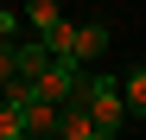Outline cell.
Listing matches in <instances>:
<instances>
[{
    "instance_id": "obj_4",
    "label": "cell",
    "mask_w": 146,
    "mask_h": 140,
    "mask_svg": "<svg viewBox=\"0 0 146 140\" xmlns=\"http://www.w3.org/2000/svg\"><path fill=\"white\" fill-rule=\"evenodd\" d=\"M121 96H127V108H133L140 121H146V64H133L127 77H121Z\"/></svg>"
},
{
    "instance_id": "obj_8",
    "label": "cell",
    "mask_w": 146,
    "mask_h": 140,
    "mask_svg": "<svg viewBox=\"0 0 146 140\" xmlns=\"http://www.w3.org/2000/svg\"><path fill=\"white\" fill-rule=\"evenodd\" d=\"M0 38H19V19H13V7L0 0Z\"/></svg>"
},
{
    "instance_id": "obj_1",
    "label": "cell",
    "mask_w": 146,
    "mask_h": 140,
    "mask_svg": "<svg viewBox=\"0 0 146 140\" xmlns=\"http://www.w3.org/2000/svg\"><path fill=\"white\" fill-rule=\"evenodd\" d=\"M76 96L95 108V121H102V140H108V134H121V127L133 121V108H127V96H121V77H114V70H83Z\"/></svg>"
},
{
    "instance_id": "obj_6",
    "label": "cell",
    "mask_w": 146,
    "mask_h": 140,
    "mask_svg": "<svg viewBox=\"0 0 146 140\" xmlns=\"http://www.w3.org/2000/svg\"><path fill=\"white\" fill-rule=\"evenodd\" d=\"M26 19H32V32H51L64 13H57V0H26Z\"/></svg>"
},
{
    "instance_id": "obj_3",
    "label": "cell",
    "mask_w": 146,
    "mask_h": 140,
    "mask_svg": "<svg viewBox=\"0 0 146 140\" xmlns=\"http://www.w3.org/2000/svg\"><path fill=\"white\" fill-rule=\"evenodd\" d=\"M57 121H64V102H51V96H32V102H26V140L57 134Z\"/></svg>"
},
{
    "instance_id": "obj_5",
    "label": "cell",
    "mask_w": 146,
    "mask_h": 140,
    "mask_svg": "<svg viewBox=\"0 0 146 140\" xmlns=\"http://www.w3.org/2000/svg\"><path fill=\"white\" fill-rule=\"evenodd\" d=\"M0 140H26V108L19 102H0Z\"/></svg>"
},
{
    "instance_id": "obj_2",
    "label": "cell",
    "mask_w": 146,
    "mask_h": 140,
    "mask_svg": "<svg viewBox=\"0 0 146 140\" xmlns=\"http://www.w3.org/2000/svg\"><path fill=\"white\" fill-rule=\"evenodd\" d=\"M108 45H114L108 19H83V26H76V57H83V64H102V57H108Z\"/></svg>"
},
{
    "instance_id": "obj_7",
    "label": "cell",
    "mask_w": 146,
    "mask_h": 140,
    "mask_svg": "<svg viewBox=\"0 0 146 140\" xmlns=\"http://www.w3.org/2000/svg\"><path fill=\"white\" fill-rule=\"evenodd\" d=\"M19 77V38H0V83Z\"/></svg>"
}]
</instances>
